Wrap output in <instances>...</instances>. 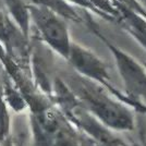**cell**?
I'll return each mask as SVG.
<instances>
[{"label": "cell", "mask_w": 146, "mask_h": 146, "mask_svg": "<svg viewBox=\"0 0 146 146\" xmlns=\"http://www.w3.org/2000/svg\"><path fill=\"white\" fill-rule=\"evenodd\" d=\"M98 12L102 18L109 22L119 23L120 14L116 7L115 0H88Z\"/></svg>", "instance_id": "52a82bcc"}, {"label": "cell", "mask_w": 146, "mask_h": 146, "mask_svg": "<svg viewBox=\"0 0 146 146\" xmlns=\"http://www.w3.org/2000/svg\"><path fill=\"white\" fill-rule=\"evenodd\" d=\"M27 9L46 44L62 58L67 59L72 42L66 22L44 5L35 3L29 6Z\"/></svg>", "instance_id": "3957f363"}, {"label": "cell", "mask_w": 146, "mask_h": 146, "mask_svg": "<svg viewBox=\"0 0 146 146\" xmlns=\"http://www.w3.org/2000/svg\"><path fill=\"white\" fill-rule=\"evenodd\" d=\"M115 1L120 14V20L118 24L121 25L123 30L146 49V18L124 6L118 0Z\"/></svg>", "instance_id": "5b68a950"}, {"label": "cell", "mask_w": 146, "mask_h": 146, "mask_svg": "<svg viewBox=\"0 0 146 146\" xmlns=\"http://www.w3.org/2000/svg\"><path fill=\"white\" fill-rule=\"evenodd\" d=\"M0 145L1 146H15V144L13 143L11 134H10L9 136H7L6 139H3V140L0 141Z\"/></svg>", "instance_id": "30bf717a"}, {"label": "cell", "mask_w": 146, "mask_h": 146, "mask_svg": "<svg viewBox=\"0 0 146 146\" xmlns=\"http://www.w3.org/2000/svg\"><path fill=\"white\" fill-rule=\"evenodd\" d=\"M76 73V72H75ZM64 83L73 95L92 116L105 128L116 131H131L134 128V118L128 107L112 98L104 86L86 79L79 73L68 76Z\"/></svg>", "instance_id": "6da1fadb"}, {"label": "cell", "mask_w": 146, "mask_h": 146, "mask_svg": "<svg viewBox=\"0 0 146 146\" xmlns=\"http://www.w3.org/2000/svg\"><path fill=\"white\" fill-rule=\"evenodd\" d=\"M118 1L146 18V8H144V6L141 3L139 0H118Z\"/></svg>", "instance_id": "ba28073f"}, {"label": "cell", "mask_w": 146, "mask_h": 146, "mask_svg": "<svg viewBox=\"0 0 146 146\" xmlns=\"http://www.w3.org/2000/svg\"><path fill=\"white\" fill-rule=\"evenodd\" d=\"M66 1H67V2H70V3H73V5L80 7V8L84 9V10H90L91 12L95 13V14H96V15H98L99 18H102L100 13L98 12L97 10H96L94 7L92 6V3L88 1V0H66ZM102 19H103V18H102Z\"/></svg>", "instance_id": "9c48e42d"}, {"label": "cell", "mask_w": 146, "mask_h": 146, "mask_svg": "<svg viewBox=\"0 0 146 146\" xmlns=\"http://www.w3.org/2000/svg\"><path fill=\"white\" fill-rule=\"evenodd\" d=\"M0 90L2 98L8 108L12 109L14 112L18 113L24 111L27 108V103L17 86H13L9 82H5L3 85L0 86Z\"/></svg>", "instance_id": "8992f818"}, {"label": "cell", "mask_w": 146, "mask_h": 146, "mask_svg": "<svg viewBox=\"0 0 146 146\" xmlns=\"http://www.w3.org/2000/svg\"><path fill=\"white\" fill-rule=\"evenodd\" d=\"M86 24L112 54L128 96L133 100L135 99L136 102L142 100L143 103H146V68L137 60H135L132 56L109 42L98 31L96 24L92 21V19L87 21Z\"/></svg>", "instance_id": "7a4b0ae2"}, {"label": "cell", "mask_w": 146, "mask_h": 146, "mask_svg": "<svg viewBox=\"0 0 146 146\" xmlns=\"http://www.w3.org/2000/svg\"><path fill=\"white\" fill-rule=\"evenodd\" d=\"M0 146H1V145H0Z\"/></svg>", "instance_id": "7c38bea8"}, {"label": "cell", "mask_w": 146, "mask_h": 146, "mask_svg": "<svg viewBox=\"0 0 146 146\" xmlns=\"http://www.w3.org/2000/svg\"><path fill=\"white\" fill-rule=\"evenodd\" d=\"M67 60L80 75L96 82L115 94L106 63L90 49L72 42Z\"/></svg>", "instance_id": "277c9868"}, {"label": "cell", "mask_w": 146, "mask_h": 146, "mask_svg": "<svg viewBox=\"0 0 146 146\" xmlns=\"http://www.w3.org/2000/svg\"><path fill=\"white\" fill-rule=\"evenodd\" d=\"M143 66H144V67L146 68V62H145V63H143Z\"/></svg>", "instance_id": "8fae6325"}]
</instances>
